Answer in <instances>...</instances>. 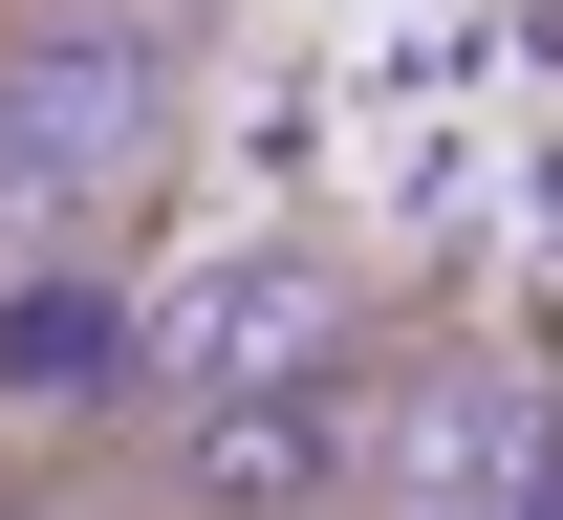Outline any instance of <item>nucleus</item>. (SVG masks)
I'll return each mask as SVG.
<instances>
[{
	"label": "nucleus",
	"mask_w": 563,
	"mask_h": 520,
	"mask_svg": "<svg viewBox=\"0 0 563 520\" xmlns=\"http://www.w3.org/2000/svg\"><path fill=\"white\" fill-rule=\"evenodd\" d=\"M347 499H390V369L174 412V477H152V520H347Z\"/></svg>",
	"instance_id": "1"
},
{
	"label": "nucleus",
	"mask_w": 563,
	"mask_h": 520,
	"mask_svg": "<svg viewBox=\"0 0 563 520\" xmlns=\"http://www.w3.org/2000/svg\"><path fill=\"white\" fill-rule=\"evenodd\" d=\"M325 369H368L325 261H196L152 303V412H239V390H325Z\"/></svg>",
	"instance_id": "2"
},
{
	"label": "nucleus",
	"mask_w": 563,
	"mask_h": 520,
	"mask_svg": "<svg viewBox=\"0 0 563 520\" xmlns=\"http://www.w3.org/2000/svg\"><path fill=\"white\" fill-rule=\"evenodd\" d=\"M0 520H109V499H0Z\"/></svg>",
	"instance_id": "3"
}]
</instances>
